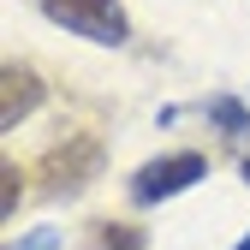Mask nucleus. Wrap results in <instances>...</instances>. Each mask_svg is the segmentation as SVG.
I'll use <instances>...</instances> for the list:
<instances>
[{
  "mask_svg": "<svg viewBox=\"0 0 250 250\" xmlns=\"http://www.w3.org/2000/svg\"><path fill=\"white\" fill-rule=\"evenodd\" d=\"M42 18L60 24V30H72V36L83 42H102V48H119L125 36H131V18H125L119 0H36Z\"/></svg>",
  "mask_w": 250,
  "mask_h": 250,
  "instance_id": "nucleus-1",
  "label": "nucleus"
},
{
  "mask_svg": "<svg viewBox=\"0 0 250 250\" xmlns=\"http://www.w3.org/2000/svg\"><path fill=\"white\" fill-rule=\"evenodd\" d=\"M102 143L96 137H66V143H54L48 149V161H42V191L48 197H78L89 191V179H102Z\"/></svg>",
  "mask_w": 250,
  "mask_h": 250,
  "instance_id": "nucleus-2",
  "label": "nucleus"
},
{
  "mask_svg": "<svg viewBox=\"0 0 250 250\" xmlns=\"http://www.w3.org/2000/svg\"><path fill=\"white\" fill-rule=\"evenodd\" d=\"M197 179H208V161L197 149H179V155H161V161H143L131 173V197L137 203H167L179 191H191Z\"/></svg>",
  "mask_w": 250,
  "mask_h": 250,
  "instance_id": "nucleus-3",
  "label": "nucleus"
},
{
  "mask_svg": "<svg viewBox=\"0 0 250 250\" xmlns=\"http://www.w3.org/2000/svg\"><path fill=\"white\" fill-rule=\"evenodd\" d=\"M42 96L48 89H42V78L30 66H6L0 72V131H18V125L42 107Z\"/></svg>",
  "mask_w": 250,
  "mask_h": 250,
  "instance_id": "nucleus-4",
  "label": "nucleus"
},
{
  "mask_svg": "<svg viewBox=\"0 0 250 250\" xmlns=\"http://www.w3.org/2000/svg\"><path fill=\"white\" fill-rule=\"evenodd\" d=\"M89 250H149V232L131 221H96L89 227Z\"/></svg>",
  "mask_w": 250,
  "mask_h": 250,
  "instance_id": "nucleus-5",
  "label": "nucleus"
},
{
  "mask_svg": "<svg viewBox=\"0 0 250 250\" xmlns=\"http://www.w3.org/2000/svg\"><path fill=\"white\" fill-rule=\"evenodd\" d=\"M208 125H221L227 137H250V107L238 102V96H208Z\"/></svg>",
  "mask_w": 250,
  "mask_h": 250,
  "instance_id": "nucleus-6",
  "label": "nucleus"
},
{
  "mask_svg": "<svg viewBox=\"0 0 250 250\" xmlns=\"http://www.w3.org/2000/svg\"><path fill=\"white\" fill-rule=\"evenodd\" d=\"M0 179H6V197H0V214L12 221V214H18V197H24V173H18V161H6V167H0Z\"/></svg>",
  "mask_w": 250,
  "mask_h": 250,
  "instance_id": "nucleus-7",
  "label": "nucleus"
},
{
  "mask_svg": "<svg viewBox=\"0 0 250 250\" xmlns=\"http://www.w3.org/2000/svg\"><path fill=\"white\" fill-rule=\"evenodd\" d=\"M12 250H60V232H54V227H42V232H30V238H18Z\"/></svg>",
  "mask_w": 250,
  "mask_h": 250,
  "instance_id": "nucleus-8",
  "label": "nucleus"
},
{
  "mask_svg": "<svg viewBox=\"0 0 250 250\" xmlns=\"http://www.w3.org/2000/svg\"><path fill=\"white\" fill-rule=\"evenodd\" d=\"M232 250H250V232H244V238H238V244H232Z\"/></svg>",
  "mask_w": 250,
  "mask_h": 250,
  "instance_id": "nucleus-9",
  "label": "nucleus"
},
{
  "mask_svg": "<svg viewBox=\"0 0 250 250\" xmlns=\"http://www.w3.org/2000/svg\"><path fill=\"white\" fill-rule=\"evenodd\" d=\"M244 179H250V161H244Z\"/></svg>",
  "mask_w": 250,
  "mask_h": 250,
  "instance_id": "nucleus-10",
  "label": "nucleus"
}]
</instances>
